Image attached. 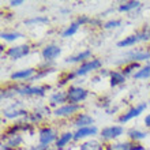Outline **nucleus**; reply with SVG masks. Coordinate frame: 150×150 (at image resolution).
<instances>
[{
	"instance_id": "f257e3e1",
	"label": "nucleus",
	"mask_w": 150,
	"mask_h": 150,
	"mask_svg": "<svg viewBox=\"0 0 150 150\" xmlns=\"http://www.w3.org/2000/svg\"><path fill=\"white\" fill-rule=\"evenodd\" d=\"M86 97H87V90H85L83 87L71 86L67 90V101H68V104H75V105H78L81 101L86 100Z\"/></svg>"
},
{
	"instance_id": "f03ea898",
	"label": "nucleus",
	"mask_w": 150,
	"mask_h": 150,
	"mask_svg": "<svg viewBox=\"0 0 150 150\" xmlns=\"http://www.w3.org/2000/svg\"><path fill=\"white\" fill-rule=\"evenodd\" d=\"M101 66H103L101 60H98V59L89 60V62H85L83 64H81V67L76 68V71H75L74 74L78 75V76H82V75H86V74H89V72H91V71L98 70Z\"/></svg>"
},
{
	"instance_id": "7ed1b4c3",
	"label": "nucleus",
	"mask_w": 150,
	"mask_h": 150,
	"mask_svg": "<svg viewBox=\"0 0 150 150\" xmlns=\"http://www.w3.org/2000/svg\"><path fill=\"white\" fill-rule=\"evenodd\" d=\"M30 52V47L29 45H16V47H11L7 51V56L12 60H18L21 57H25L29 55Z\"/></svg>"
},
{
	"instance_id": "20e7f679",
	"label": "nucleus",
	"mask_w": 150,
	"mask_h": 150,
	"mask_svg": "<svg viewBox=\"0 0 150 150\" xmlns=\"http://www.w3.org/2000/svg\"><path fill=\"white\" fill-rule=\"evenodd\" d=\"M38 138H40V145H44V146H49L53 141L56 139V131L53 128H42L38 132Z\"/></svg>"
},
{
	"instance_id": "39448f33",
	"label": "nucleus",
	"mask_w": 150,
	"mask_h": 150,
	"mask_svg": "<svg viewBox=\"0 0 150 150\" xmlns=\"http://www.w3.org/2000/svg\"><path fill=\"white\" fill-rule=\"evenodd\" d=\"M146 107H147L146 103H142V104H139V105H137V107L131 108L127 113H124L123 116H120V117H119V123H126V122H128V120H131V119L138 117L139 115L146 109Z\"/></svg>"
},
{
	"instance_id": "423d86ee",
	"label": "nucleus",
	"mask_w": 150,
	"mask_h": 150,
	"mask_svg": "<svg viewBox=\"0 0 150 150\" xmlns=\"http://www.w3.org/2000/svg\"><path fill=\"white\" fill-rule=\"evenodd\" d=\"M79 105H75V104H66V105H62V107L56 108L53 113L56 116H60V117H66V116H71L75 112L79 111Z\"/></svg>"
},
{
	"instance_id": "0eeeda50",
	"label": "nucleus",
	"mask_w": 150,
	"mask_h": 150,
	"mask_svg": "<svg viewBox=\"0 0 150 150\" xmlns=\"http://www.w3.org/2000/svg\"><path fill=\"white\" fill-rule=\"evenodd\" d=\"M60 53H62V48L57 47V45H53V44L47 45L41 52V55L45 60H55Z\"/></svg>"
},
{
	"instance_id": "6e6552de",
	"label": "nucleus",
	"mask_w": 150,
	"mask_h": 150,
	"mask_svg": "<svg viewBox=\"0 0 150 150\" xmlns=\"http://www.w3.org/2000/svg\"><path fill=\"white\" fill-rule=\"evenodd\" d=\"M98 132V130L94 126H89V127H82V128H78L74 134V139L75 141H79V139H85L89 138V137H93Z\"/></svg>"
},
{
	"instance_id": "1a4fd4ad",
	"label": "nucleus",
	"mask_w": 150,
	"mask_h": 150,
	"mask_svg": "<svg viewBox=\"0 0 150 150\" xmlns=\"http://www.w3.org/2000/svg\"><path fill=\"white\" fill-rule=\"evenodd\" d=\"M123 134V128L120 126H111V127H105L101 131V138L103 139H115L120 137Z\"/></svg>"
},
{
	"instance_id": "9d476101",
	"label": "nucleus",
	"mask_w": 150,
	"mask_h": 150,
	"mask_svg": "<svg viewBox=\"0 0 150 150\" xmlns=\"http://www.w3.org/2000/svg\"><path fill=\"white\" fill-rule=\"evenodd\" d=\"M16 93L23 96H44L45 94V89L38 86H26V87H22V89H18Z\"/></svg>"
},
{
	"instance_id": "9b49d317",
	"label": "nucleus",
	"mask_w": 150,
	"mask_h": 150,
	"mask_svg": "<svg viewBox=\"0 0 150 150\" xmlns=\"http://www.w3.org/2000/svg\"><path fill=\"white\" fill-rule=\"evenodd\" d=\"M93 123H94V120H93L91 116H89V115H86V113H81V115H78L76 119L74 120V126L78 127V128H82V127L91 126Z\"/></svg>"
},
{
	"instance_id": "f8f14e48",
	"label": "nucleus",
	"mask_w": 150,
	"mask_h": 150,
	"mask_svg": "<svg viewBox=\"0 0 150 150\" xmlns=\"http://www.w3.org/2000/svg\"><path fill=\"white\" fill-rule=\"evenodd\" d=\"M34 68H25V70H21V71H16V72H14V74L11 75V79H28V78H30L32 79L33 78V75H34Z\"/></svg>"
},
{
	"instance_id": "ddd939ff",
	"label": "nucleus",
	"mask_w": 150,
	"mask_h": 150,
	"mask_svg": "<svg viewBox=\"0 0 150 150\" xmlns=\"http://www.w3.org/2000/svg\"><path fill=\"white\" fill-rule=\"evenodd\" d=\"M90 56H91V51L87 49V51H83V52H81V53H78V55L66 59V63H79V62H83L85 59H89Z\"/></svg>"
},
{
	"instance_id": "4468645a",
	"label": "nucleus",
	"mask_w": 150,
	"mask_h": 150,
	"mask_svg": "<svg viewBox=\"0 0 150 150\" xmlns=\"http://www.w3.org/2000/svg\"><path fill=\"white\" fill-rule=\"evenodd\" d=\"M71 139H74V134H72V132H64L63 135H60L59 139L56 141L57 149H63L64 146H67V143H70Z\"/></svg>"
},
{
	"instance_id": "2eb2a0df",
	"label": "nucleus",
	"mask_w": 150,
	"mask_h": 150,
	"mask_svg": "<svg viewBox=\"0 0 150 150\" xmlns=\"http://www.w3.org/2000/svg\"><path fill=\"white\" fill-rule=\"evenodd\" d=\"M128 56H130V60L132 63H138L142 60L150 59V52H131Z\"/></svg>"
},
{
	"instance_id": "dca6fc26",
	"label": "nucleus",
	"mask_w": 150,
	"mask_h": 150,
	"mask_svg": "<svg viewBox=\"0 0 150 150\" xmlns=\"http://www.w3.org/2000/svg\"><path fill=\"white\" fill-rule=\"evenodd\" d=\"M139 41H141V40H139V36L138 34H134V36H128V37H126L124 40H122V41H119L117 47H120V48L131 47V45H134V44L139 42Z\"/></svg>"
},
{
	"instance_id": "f3484780",
	"label": "nucleus",
	"mask_w": 150,
	"mask_h": 150,
	"mask_svg": "<svg viewBox=\"0 0 150 150\" xmlns=\"http://www.w3.org/2000/svg\"><path fill=\"white\" fill-rule=\"evenodd\" d=\"M126 81V75L123 72L119 71H113L111 74V86H117V85H122Z\"/></svg>"
},
{
	"instance_id": "a211bd4d",
	"label": "nucleus",
	"mask_w": 150,
	"mask_h": 150,
	"mask_svg": "<svg viewBox=\"0 0 150 150\" xmlns=\"http://www.w3.org/2000/svg\"><path fill=\"white\" fill-rule=\"evenodd\" d=\"M67 101V93L64 91H56L55 94H52L51 97V104L52 105H57V104H63Z\"/></svg>"
},
{
	"instance_id": "6ab92c4d",
	"label": "nucleus",
	"mask_w": 150,
	"mask_h": 150,
	"mask_svg": "<svg viewBox=\"0 0 150 150\" xmlns=\"http://www.w3.org/2000/svg\"><path fill=\"white\" fill-rule=\"evenodd\" d=\"M81 150H104V147L97 141H87L83 145H81Z\"/></svg>"
},
{
	"instance_id": "aec40b11",
	"label": "nucleus",
	"mask_w": 150,
	"mask_h": 150,
	"mask_svg": "<svg viewBox=\"0 0 150 150\" xmlns=\"http://www.w3.org/2000/svg\"><path fill=\"white\" fill-rule=\"evenodd\" d=\"M127 135H128V138L132 139V141H141V139L146 138V132L135 130V128H131V130L127 131Z\"/></svg>"
},
{
	"instance_id": "412c9836",
	"label": "nucleus",
	"mask_w": 150,
	"mask_h": 150,
	"mask_svg": "<svg viewBox=\"0 0 150 150\" xmlns=\"http://www.w3.org/2000/svg\"><path fill=\"white\" fill-rule=\"evenodd\" d=\"M78 29H79V23H78V22H74V23H71L70 26H67V28H66V30L62 33V37L67 38V37L74 36L75 33L78 32Z\"/></svg>"
},
{
	"instance_id": "4be33fe9",
	"label": "nucleus",
	"mask_w": 150,
	"mask_h": 150,
	"mask_svg": "<svg viewBox=\"0 0 150 150\" xmlns=\"http://www.w3.org/2000/svg\"><path fill=\"white\" fill-rule=\"evenodd\" d=\"M134 78L135 79H149L150 78V66L139 68L138 71L134 74Z\"/></svg>"
},
{
	"instance_id": "5701e85b",
	"label": "nucleus",
	"mask_w": 150,
	"mask_h": 150,
	"mask_svg": "<svg viewBox=\"0 0 150 150\" xmlns=\"http://www.w3.org/2000/svg\"><path fill=\"white\" fill-rule=\"evenodd\" d=\"M141 6L139 1H128V3H124V4H120L119 7V11L122 12H127V11H131V10H135Z\"/></svg>"
},
{
	"instance_id": "b1692460",
	"label": "nucleus",
	"mask_w": 150,
	"mask_h": 150,
	"mask_svg": "<svg viewBox=\"0 0 150 150\" xmlns=\"http://www.w3.org/2000/svg\"><path fill=\"white\" fill-rule=\"evenodd\" d=\"M4 115L8 119H14V117H18V116H22V115H26V112L22 111V109H14L12 108V109H6Z\"/></svg>"
},
{
	"instance_id": "393cba45",
	"label": "nucleus",
	"mask_w": 150,
	"mask_h": 150,
	"mask_svg": "<svg viewBox=\"0 0 150 150\" xmlns=\"http://www.w3.org/2000/svg\"><path fill=\"white\" fill-rule=\"evenodd\" d=\"M109 149L108 150H131L132 149V145L130 142H123V143H115V145H109Z\"/></svg>"
},
{
	"instance_id": "a878e982",
	"label": "nucleus",
	"mask_w": 150,
	"mask_h": 150,
	"mask_svg": "<svg viewBox=\"0 0 150 150\" xmlns=\"http://www.w3.org/2000/svg\"><path fill=\"white\" fill-rule=\"evenodd\" d=\"M21 37H22V34H21V33H15V32L1 33V38H3L4 41H15V40L21 38Z\"/></svg>"
},
{
	"instance_id": "bb28decb",
	"label": "nucleus",
	"mask_w": 150,
	"mask_h": 150,
	"mask_svg": "<svg viewBox=\"0 0 150 150\" xmlns=\"http://www.w3.org/2000/svg\"><path fill=\"white\" fill-rule=\"evenodd\" d=\"M19 143H22V137H21V135H11V138H10V141H8L7 146L16 147Z\"/></svg>"
},
{
	"instance_id": "cd10ccee",
	"label": "nucleus",
	"mask_w": 150,
	"mask_h": 150,
	"mask_svg": "<svg viewBox=\"0 0 150 150\" xmlns=\"http://www.w3.org/2000/svg\"><path fill=\"white\" fill-rule=\"evenodd\" d=\"M137 68H139V64L138 63H131L130 66L124 67V70H123V74H124V75H128V74H131V72L134 71V70H137Z\"/></svg>"
},
{
	"instance_id": "c85d7f7f",
	"label": "nucleus",
	"mask_w": 150,
	"mask_h": 150,
	"mask_svg": "<svg viewBox=\"0 0 150 150\" xmlns=\"http://www.w3.org/2000/svg\"><path fill=\"white\" fill-rule=\"evenodd\" d=\"M120 25H122L120 21H109V22H107V23L104 25V28L105 29H115V28H119Z\"/></svg>"
},
{
	"instance_id": "c756f323",
	"label": "nucleus",
	"mask_w": 150,
	"mask_h": 150,
	"mask_svg": "<svg viewBox=\"0 0 150 150\" xmlns=\"http://www.w3.org/2000/svg\"><path fill=\"white\" fill-rule=\"evenodd\" d=\"M36 22H48V19H47V18H33V19L28 21V25L36 23Z\"/></svg>"
},
{
	"instance_id": "7c9ffc66",
	"label": "nucleus",
	"mask_w": 150,
	"mask_h": 150,
	"mask_svg": "<svg viewBox=\"0 0 150 150\" xmlns=\"http://www.w3.org/2000/svg\"><path fill=\"white\" fill-rule=\"evenodd\" d=\"M29 150H48V146H44V145H40V146H32Z\"/></svg>"
},
{
	"instance_id": "2f4dec72",
	"label": "nucleus",
	"mask_w": 150,
	"mask_h": 150,
	"mask_svg": "<svg viewBox=\"0 0 150 150\" xmlns=\"http://www.w3.org/2000/svg\"><path fill=\"white\" fill-rule=\"evenodd\" d=\"M10 4H11V6H21V4H23V1H22V0H12V1H10Z\"/></svg>"
},
{
	"instance_id": "473e14b6",
	"label": "nucleus",
	"mask_w": 150,
	"mask_h": 150,
	"mask_svg": "<svg viewBox=\"0 0 150 150\" xmlns=\"http://www.w3.org/2000/svg\"><path fill=\"white\" fill-rule=\"evenodd\" d=\"M145 126L149 127V128H150V113L147 115L146 117H145Z\"/></svg>"
},
{
	"instance_id": "72a5a7b5",
	"label": "nucleus",
	"mask_w": 150,
	"mask_h": 150,
	"mask_svg": "<svg viewBox=\"0 0 150 150\" xmlns=\"http://www.w3.org/2000/svg\"><path fill=\"white\" fill-rule=\"evenodd\" d=\"M87 21H89V18L83 16V18H79V19H78V23H79V25H82V23H85V22H87Z\"/></svg>"
},
{
	"instance_id": "f704fd0d",
	"label": "nucleus",
	"mask_w": 150,
	"mask_h": 150,
	"mask_svg": "<svg viewBox=\"0 0 150 150\" xmlns=\"http://www.w3.org/2000/svg\"><path fill=\"white\" fill-rule=\"evenodd\" d=\"M131 150H143V146H141V145H132V149Z\"/></svg>"
}]
</instances>
